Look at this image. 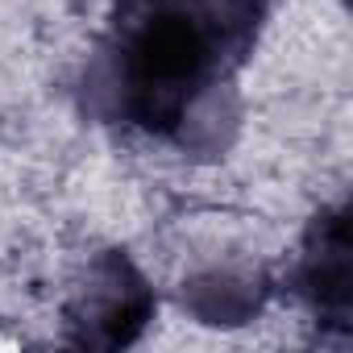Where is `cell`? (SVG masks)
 <instances>
[{"label":"cell","instance_id":"obj_1","mask_svg":"<svg viewBox=\"0 0 353 353\" xmlns=\"http://www.w3.org/2000/svg\"><path fill=\"white\" fill-rule=\"evenodd\" d=\"M266 0H129L108 54L117 117L179 137L254 46Z\"/></svg>","mask_w":353,"mask_h":353},{"label":"cell","instance_id":"obj_2","mask_svg":"<svg viewBox=\"0 0 353 353\" xmlns=\"http://www.w3.org/2000/svg\"><path fill=\"white\" fill-rule=\"evenodd\" d=\"M303 291L312 295L316 307H332L345 316L349 303V237H345V216H328L316 225V250L303 258Z\"/></svg>","mask_w":353,"mask_h":353}]
</instances>
